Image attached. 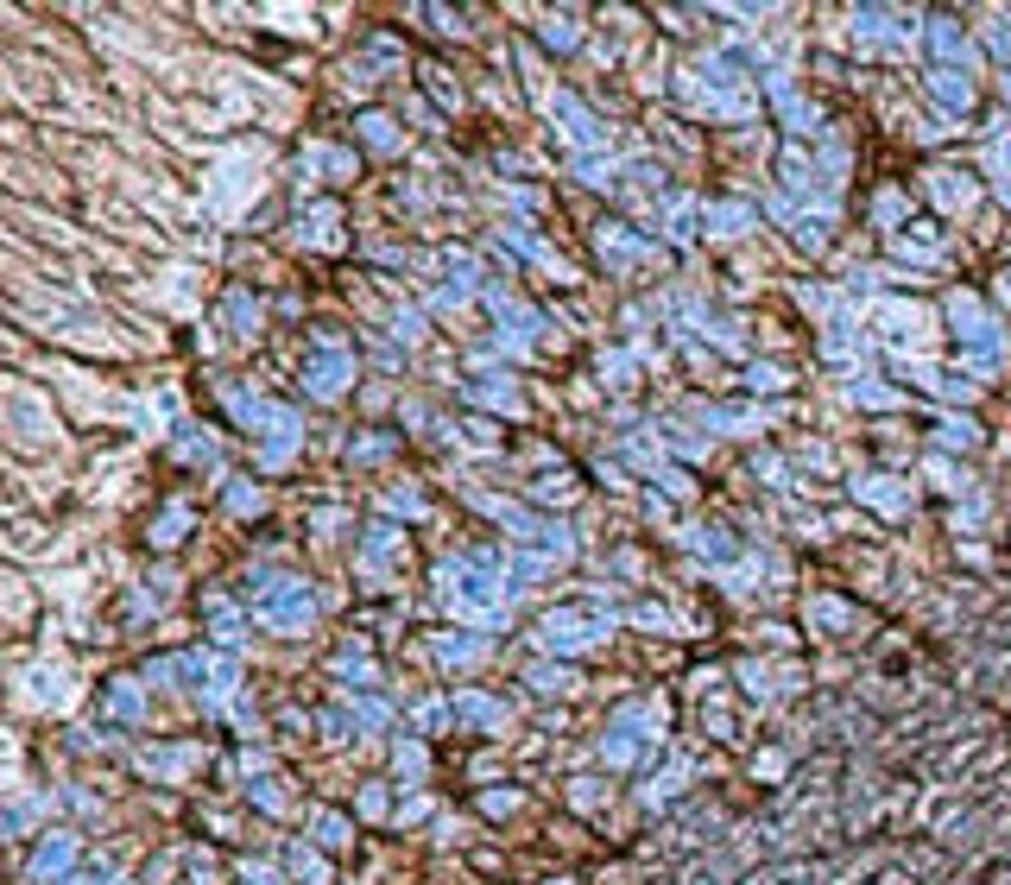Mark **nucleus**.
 <instances>
[{"label":"nucleus","mask_w":1011,"mask_h":885,"mask_svg":"<svg viewBox=\"0 0 1011 885\" xmlns=\"http://www.w3.org/2000/svg\"><path fill=\"white\" fill-rule=\"evenodd\" d=\"M70 866V841H51L45 854H38V879H51V873H63Z\"/></svg>","instance_id":"obj_1"}]
</instances>
